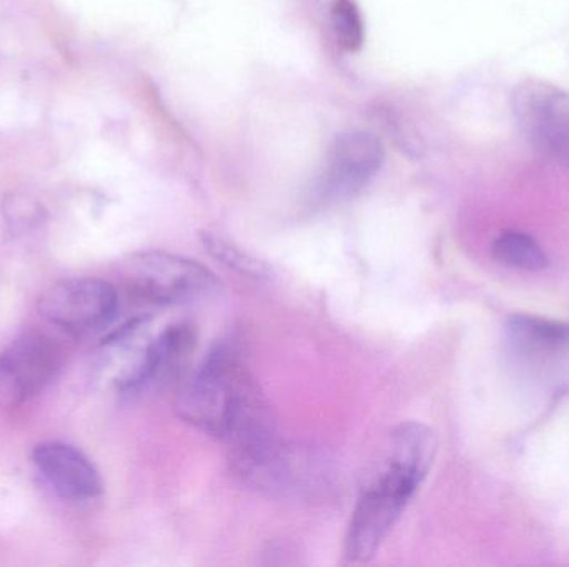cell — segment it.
Returning <instances> with one entry per match:
<instances>
[{
  "label": "cell",
  "instance_id": "6da1fadb",
  "mask_svg": "<svg viewBox=\"0 0 569 567\" xmlns=\"http://www.w3.org/2000/svg\"><path fill=\"white\" fill-rule=\"evenodd\" d=\"M437 448V436L421 423L408 422L393 429L383 463L351 513L345 538L348 563L367 565L377 556L427 478Z\"/></svg>",
  "mask_w": 569,
  "mask_h": 567
},
{
  "label": "cell",
  "instance_id": "7a4b0ae2",
  "mask_svg": "<svg viewBox=\"0 0 569 567\" xmlns=\"http://www.w3.org/2000/svg\"><path fill=\"white\" fill-rule=\"evenodd\" d=\"M253 386L256 383L236 350L217 346L179 389L177 415L199 432L223 439L240 403Z\"/></svg>",
  "mask_w": 569,
  "mask_h": 567
},
{
  "label": "cell",
  "instance_id": "3957f363",
  "mask_svg": "<svg viewBox=\"0 0 569 567\" xmlns=\"http://www.w3.org/2000/svg\"><path fill=\"white\" fill-rule=\"evenodd\" d=\"M122 275L133 296L157 306L193 302L220 285L209 266L160 250L130 255L123 262Z\"/></svg>",
  "mask_w": 569,
  "mask_h": 567
},
{
  "label": "cell",
  "instance_id": "277c9868",
  "mask_svg": "<svg viewBox=\"0 0 569 567\" xmlns=\"http://www.w3.org/2000/svg\"><path fill=\"white\" fill-rule=\"evenodd\" d=\"M385 163L383 143L370 132L341 133L331 143L310 192L311 209H328L360 195Z\"/></svg>",
  "mask_w": 569,
  "mask_h": 567
},
{
  "label": "cell",
  "instance_id": "5b68a950",
  "mask_svg": "<svg viewBox=\"0 0 569 567\" xmlns=\"http://www.w3.org/2000/svg\"><path fill=\"white\" fill-rule=\"evenodd\" d=\"M37 308L50 325L72 335H87L112 323L119 295L106 280H63L43 292Z\"/></svg>",
  "mask_w": 569,
  "mask_h": 567
},
{
  "label": "cell",
  "instance_id": "8992f818",
  "mask_svg": "<svg viewBox=\"0 0 569 567\" xmlns=\"http://www.w3.org/2000/svg\"><path fill=\"white\" fill-rule=\"evenodd\" d=\"M62 366L59 346L43 335L20 336L0 353V403L22 405L39 395Z\"/></svg>",
  "mask_w": 569,
  "mask_h": 567
},
{
  "label": "cell",
  "instance_id": "52a82bcc",
  "mask_svg": "<svg viewBox=\"0 0 569 567\" xmlns=\"http://www.w3.org/2000/svg\"><path fill=\"white\" fill-rule=\"evenodd\" d=\"M513 110L531 143L569 162L568 93L548 83H521L513 93Z\"/></svg>",
  "mask_w": 569,
  "mask_h": 567
},
{
  "label": "cell",
  "instance_id": "ba28073f",
  "mask_svg": "<svg viewBox=\"0 0 569 567\" xmlns=\"http://www.w3.org/2000/svg\"><path fill=\"white\" fill-rule=\"evenodd\" d=\"M196 346L197 333L193 326L186 323L169 326L147 346L139 362L120 378V393L140 396L169 385L182 372Z\"/></svg>",
  "mask_w": 569,
  "mask_h": 567
},
{
  "label": "cell",
  "instance_id": "9c48e42d",
  "mask_svg": "<svg viewBox=\"0 0 569 567\" xmlns=\"http://www.w3.org/2000/svg\"><path fill=\"white\" fill-rule=\"evenodd\" d=\"M33 463L40 475L63 498L87 502L102 495V478L93 463L76 446L40 443L33 449Z\"/></svg>",
  "mask_w": 569,
  "mask_h": 567
},
{
  "label": "cell",
  "instance_id": "30bf717a",
  "mask_svg": "<svg viewBox=\"0 0 569 567\" xmlns=\"http://www.w3.org/2000/svg\"><path fill=\"white\" fill-rule=\"evenodd\" d=\"M200 240H202L207 253L217 262L222 263L226 269L247 276V279L256 280V282L272 279V270L266 262L243 252L242 249L233 245L229 240L213 235V233H202Z\"/></svg>",
  "mask_w": 569,
  "mask_h": 567
},
{
  "label": "cell",
  "instance_id": "8fae6325",
  "mask_svg": "<svg viewBox=\"0 0 569 567\" xmlns=\"http://www.w3.org/2000/svg\"><path fill=\"white\" fill-rule=\"evenodd\" d=\"M511 335L520 345L540 352L568 348L569 325L548 322V320L518 316L510 326Z\"/></svg>",
  "mask_w": 569,
  "mask_h": 567
},
{
  "label": "cell",
  "instance_id": "7c38bea8",
  "mask_svg": "<svg viewBox=\"0 0 569 567\" xmlns=\"http://www.w3.org/2000/svg\"><path fill=\"white\" fill-rule=\"evenodd\" d=\"M495 256L505 265L513 269L537 272L548 263L541 246L531 236L521 232H507L495 242Z\"/></svg>",
  "mask_w": 569,
  "mask_h": 567
},
{
  "label": "cell",
  "instance_id": "4fadbf2b",
  "mask_svg": "<svg viewBox=\"0 0 569 567\" xmlns=\"http://www.w3.org/2000/svg\"><path fill=\"white\" fill-rule=\"evenodd\" d=\"M331 29L338 45L347 52H357L365 42V23L355 0H331Z\"/></svg>",
  "mask_w": 569,
  "mask_h": 567
},
{
  "label": "cell",
  "instance_id": "5bb4252c",
  "mask_svg": "<svg viewBox=\"0 0 569 567\" xmlns=\"http://www.w3.org/2000/svg\"><path fill=\"white\" fill-rule=\"evenodd\" d=\"M3 216L13 232H23V230L39 225L46 216V212L32 196L9 195L3 202Z\"/></svg>",
  "mask_w": 569,
  "mask_h": 567
}]
</instances>
